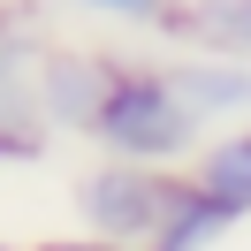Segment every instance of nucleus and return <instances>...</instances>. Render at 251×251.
I'll return each mask as SVG.
<instances>
[{"instance_id":"1","label":"nucleus","mask_w":251,"mask_h":251,"mask_svg":"<svg viewBox=\"0 0 251 251\" xmlns=\"http://www.w3.org/2000/svg\"><path fill=\"white\" fill-rule=\"evenodd\" d=\"M92 145L107 160H137V168H190L198 145H205V129H198V114L183 107L168 61H129L122 53L107 99H99Z\"/></svg>"},{"instance_id":"2","label":"nucleus","mask_w":251,"mask_h":251,"mask_svg":"<svg viewBox=\"0 0 251 251\" xmlns=\"http://www.w3.org/2000/svg\"><path fill=\"white\" fill-rule=\"evenodd\" d=\"M175 198H183V168H137V160H107V152L69 183L84 236H107V244H129V251L152 244V228L168 221Z\"/></svg>"},{"instance_id":"3","label":"nucleus","mask_w":251,"mask_h":251,"mask_svg":"<svg viewBox=\"0 0 251 251\" xmlns=\"http://www.w3.org/2000/svg\"><path fill=\"white\" fill-rule=\"evenodd\" d=\"M114 69H122V53H99V46H46V61H38V114H46V129L92 137Z\"/></svg>"},{"instance_id":"4","label":"nucleus","mask_w":251,"mask_h":251,"mask_svg":"<svg viewBox=\"0 0 251 251\" xmlns=\"http://www.w3.org/2000/svg\"><path fill=\"white\" fill-rule=\"evenodd\" d=\"M183 107L198 114V129H244L251 122V61H228V53H198V46H175L168 61Z\"/></svg>"},{"instance_id":"5","label":"nucleus","mask_w":251,"mask_h":251,"mask_svg":"<svg viewBox=\"0 0 251 251\" xmlns=\"http://www.w3.org/2000/svg\"><path fill=\"white\" fill-rule=\"evenodd\" d=\"M183 175H190L213 205H228L236 221H251V122H244V129H213Z\"/></svg>"},{"instance_id":"6","label":"nucleus","mask_w":251,"mask_h":251,"mask_svg":"<svg viewBox=\"0 0 251 251\" xmlns=\"http://www.w3.org/2000/svg\"><path fill=\"white\" fill-rule=\"evenodd\" d=\"M175 46L198 53H228V61H251V0H183L168 23Z\"/></svg>"},{"instance_id":"7","label":"nucleus","mask_w":251,"mask_h":251,"mask_svg":"<svg viewBox=\"0 0 251 251\" xmlns=\"http://www.w3.org/2000/svg\"><path fill=\"white\" fill-rule=\"evenodd\" d=\"M228 228H236V213H228V205H213V198L183 175V198L168 205V221L152 228V244H145V251H213V244H228Z\"/></svg>"},{"instance_id":"8","label":"nucleus","mask_w":251,"mask_h":251,"mask_svg":"<svg viewBox=\"0 0 251 251\" xmlns=\"http://www.w3.org/2000/svg\"><path fill=\"white\" fill-rule=\"evenodd\" d=\"M61 8L92 23H122V31H168L183 0H61Z\"/></svg>"},{"instance_id":"9","label":"nucleus","mask_w":251,"mask_h":251,"mask_svg":"<svg viewBox=\"0 0 251 251\" xmlns=\"http://www.w3.org/2000/svg\"><path fill=\"white\" fill-rule=\"evenodd\" d=\"M31 251H129V244H107V236H46V244H31Z\"/></svg>"},{"instance_id":"10","label":"nucleus","mask_w":251,"mask_h":251,"mask_svg":"<svg viewBox=\"0 0 251 251\" xmlns=\"http://www.w3.org/2000/svg\"><path fill=\"white\" fill-rule=\"evenodd\" d=\"M0 251H31V244H0Z\"/></svg>"}]
</instances>
